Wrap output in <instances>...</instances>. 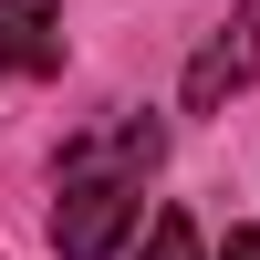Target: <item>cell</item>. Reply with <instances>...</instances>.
Here are the masks:
<instances>
[{
	"instance_id": "cell-3",
	"label": "cell",
	"mask_w": 260,
	"mask_h": 260,
	"mask_svg": "<svg viewBox=\"0 0 260 260\" xmlns=\"http://www.w3.org/2000/svg\"><path fill=\"white\" fill-rule=\"evenodd\" d=\"M62 62V11L52 0H0V73H52Z\"/></svg>"
},
{
	"instance_id": "cell-1",
	"label": "cell",
	"mask_w": 260,
	"mask_h": 260,
	"mask_svg": "<svg viewBox=\"0 0 260 260\" xmlns=\"http://www.w3.org/2000/svg\"><path fill=\"white\" fill-rule=\"evenodd\" d=\"M125 229H136V187L125 177H62V198H52V250L62 260H115Z\"/></svg>"
},
{
	"instance_id": "cell-5",
	"label": "cell",
	"mask_w": 260,
	"mask_h": 260,
	"mask_svg": "<svg viewBox=\"0 0 260 260\" xmlns=\"http://www.w3.org/2000/svg\"><path fill=\"white\" fill-rule=\"evenodd\" d=\"M229 260H260V229H229Z\"/></svg>"
},
{
	"instance_id": "cell-4",
	"label": "cell",
	"mask_w": 260,
	"mask_h": 260,
	"mask_svg": "<svg viewBox=\"0 0 260 260\" xmlns=\"http://www.w3.org/2000/svg\"><path fill=\"white\" fill-rule=\"evenodd\" d=\"M136 260H198V219H187V208H156V229H146Z\"/></svg>"
},
{
	"instance_id": "cell-2",
	"label": "cell",
	"mask_w": 260,
	"mask_h": 260,
	"mask_svg": "<svg viewBox=\"0 0 260 260\" xmlns=\"http://www.w3.org/2000/svg\"><path fill=\"white\" fill-rule=\"evenodd\" d=\"M250 83H260V0H240V11H229V31L187 62V115H219V104L250 94Z\"/></svg>"
}]
</instances>
